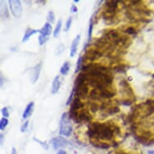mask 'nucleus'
<instances>
[{"instance_id":"obj_18","label":"nucleus","mask_w":154,"mask_h":154,"mask_svg":"<svg viewBox=\"0 0 154 154\" xmlns=\"http://www.w3.org/2000/svg\"><path fill=\"white\" fill-rule=\"evenodd\" d=\"M28 124H29V121H28V120H26V121L24 122L22 125H21L20 127L21 132H25V131H27L28 128Z\"/></svg>"},{"instance_id":"obj_25","label":"nucleus","mask_w":154,"mask_h":154,"mask_svg":"<svg viewBox=\"0 0 154 154\" xmlns=\"http://www.w3.org/2000/svg\"><path fill=\"white\" fill-rule=\"evenodd\" d=\"M57 154H67V152H66L64 149H60V150H58L57 151Z\"/></svg>"},{"instance_id":"obj_2","label":"nucleus","mask_w":154,"mask_h":154,"mask_svg":"<svg viewBox=\"0 0 154 154\" xmlns=\"http://www.w3.org/2000/svg\"><path fill=\"white\" fill-rule=\"evenodd\" d=\"M73 127L71 125L70 118L68 113L62 114L60 120V128H59V134L61 137H69L72 134Z\"/></svg>"},{"instance_id":"obj_10","label":"nucleus","mask_w":154,"mask_h":154,"mask_svg":"<svg viewBox=\"0 0 154 154\" xmlns=\"http://www.w3.org/2000/svg\"><path fill=\"white\" fill-rule=\"evenodd\" d=\"M37 32H40V30H35V29H32V28H28L27 30L25 31V33L23 36V39H22V42L24 43V42H27V41L30 39L31 36H32L33 35H35Z\"/></svg>"},{"instance_id":"obj_26","label":"nucleus","mask_w":154,"mask_h":154,"mask_svg":"<svg viewBox=\"0 0 154 154\" xmlns=\"http://www.w3.org/2000/svg\"><path fill=\"white\" fill-rule=\"evenodd\" d=\"M11 154H17V151H16L15 148H12L11 152Z\"/></svg>"},{"instance_id":"obj_12","label":"nucleus","mask_w":154,"mask_h":154,"mask_svg":"<svg viewBox=\"0 0 154 154\" xmlns=\"http://www.w3.org/2000/svg\"><path fill=\"white\" fill-rule=\"evenodd\" d=\"M61 27H62V20H59L57 22V24H56L55 29L53 31V37H58L59 34L61 32Z\"/></svg>"},{"instance_id":"obj_24","label":"nucleus","mask_w":154,"mask_h":154,"mask_svg":"<svg viewBox=\"0 0 154 154\" xmlns=\"http://www.w3.org/2000/svg\"><path fill=\"white\" fill-rule=\"evenodd\" d=\"M114 154H133L132 152H126V151H119L116 152H115Z\"/></svg>"},{"instance_id":"obj_9","label":"nucleus","mask_w":154,"mask_h":154,"mask_svg":"<svg viewBox=\"0 0 154 154\" xmlns=\"http://www.w3.org/2000/svg\"><path fill=\"white\" fill-rule=\"evenodd\" d=\"M34 106L35 103L34 102H30L26 106V108L24 109V111L23 112V119H27L32 115V112L34 111Z\"/></svg>"},{"instance_id":"obj_27","label":"nucleus","mask_w":154,"mask_h":154,"mask_svg":"<svg viewBox=\"0 0 154 154\" xmlns=\"http://www.w3.org/2000/svg\"><path fill=\"white\" fill-rule=\"evenodd\" d=\"M147 154H154V149H151L147 152Z\"/></svg>"},{"instance_id":"obj_11","label":"nucleus","mask_w":154,"mask_h":154,"mask_svg":"<svg viewBox=\"0 0 154 154\" xmlns=\"http://www.w3.org/2000/svg\"><path fill=\"white\" fill-rule=\"evenodd\" d=\"M70 70V63L69 61H66L65 63L61 66V69H60V73L61 75L66 76L67 75Z\"/></svg>"},{"instance_id":"obj_7","label":"nucleus","mask_w":154,"mask_h":154,"mask_svg":"<svg viewBox=\"0 0 154 154\" xmlns=\"http://www.w3.org/2000/svg\"><path fill=\"white\" fill-rule=\"evenodd\" d=\"M80 39H81V35L79 34V35H76V37L72 41L70 51H69V56H70L71 57H73L76 55V53H77L78 48H79V42H80Z\"/></svg>"},{"instance_id":"obj_19","label":"nucleus","mask_w":154,"mask_h":154,"mask_svg":"<svg viewBox=\"0 0 154 154\" xmlns=\"http://www.w3.org/2000/svg\"><path fill=\"white\" fill-rule=\"evenodd\" d=\"M1 113L3 115V116L4 118H8L9 117V111H8V108L7 106H4L1 110Z\"/></svg>"},{"instance_id":"obj_3","label":"nucleus","mask_w":154,"mask_h":154,"mask_svg":"<svg viewBox=\"0 0 154 154\" xmlns=\"http://www.w3.org/2000/svg\"><path fill=\"white\" fill-rule=\"evenodd\" d=\"M8 5L12 15L15 18H20L23 13V8L20 0H9Z\"/></svg>"},{"instance_id":"obj_21","label":"nucleus","mask_w":154,"mask_h":154,"mask_svg":"<svg viewBox=\"0 0 154 154\" xmlns=\"http://www.w3.org/2000/svg\"><path fill=\"white\" fill-rule=\"evenodd\" d=\"M64 49H65V47H64L63 45H60L57 48V52H56V54L57 55H60L61 53H63L64 52Z\"/></svg>"},{"instance_id":"obj_8","label":"nucleus","mask_w":154,"mask_h":154,"mask_svg":"<svg viewBox=\"0 0 154 154\" xmlns=\"http://www.w3.org/2000/svg\"><path fill=\"white\" fill-rule=\"evenodd\" d=\"M61 77L59 75H57L54 78L52 83V86H51V93L53 94H56L58 93L59 90L61 88Z\"/></svg>"},{"instance_id":"obj_14","label":"nucleus","mask_w":154,"mask_h":154,"mask_svg":"<svg viewBox=\"0 0 154 154\" xmlns=\"http://www.w3.org/2000/svg\"><path fill=\"white\" fill-rule=\"evenodd\" d=\"M8 123H9V121H8V118L3 117L1 119V120H0V129H1V131H3L7 128V126L8 125Z\"/></svg>"},{"instance_id":"obj_16","label":"nucleus","mask_w":154,"mask_h":154,"mask_svg":"<svg viewBox=\"0 0 154 154\" xmlns=\"http://www.w3.org/2000/svg\"><path fill=\"white\" fill-rule=\"evenodd\" d=\"M72 22H73V18L69 17L67 19V20H66V27H65V32H68L71 28V25H72Z\"/></svg>"},{"instance_id":"obj_13","label":"nucleus","mask_w":154,"mask_h":154,"mask_svg":"<svg viewBox=\"0 0 154 154\" xmlns=\"http://www.w3.org/2000/svg\"><path fill=\"white\" fill-rule=\"evenodd\" d=\"M82 63H83V57H82V55H80L79 57V60H78V62H77L75 73H78V72H79L80 69H82V68L83 67V66H82Z\"/></svg>"},{"instance_id":"obj_5","label":"nucleus","mask_w":154,"mask_h":154,"mask_svg":"<svg viewBox=\"0 0 154 154\" xmlns=\"http://www.w3.org/2000/svg\"><path fill=\"white\" fill-rule=\"evenodd\" d=\"M40 35L44 36V37L47 38V39H49V36L51 35L52 33H53V27L51 25V23H45V25L41 28V29L40 30Z\"/></svg>"},{"instance_id":"obj_15","label":"nucleus","mask_w":154,"mask_h":154,"mask_svg":"<svg viewBox=\"0 0 154 154\" xmlns=\"http://www.w3.org/2000/svg\"><path fill=\"white\" fill-rule=\"evenodd\" d=\"M47 21L49 23H53L55 22V15H54L53 11H48V15H47Z\"/></svg>"},{"instance_id":"obj_23","label":"nucleus","mask_w":154,"mask_h":154,"mask_svg":"<svg viewBox=\"0 0 154 154\" xmlns=\"http://www.w3.org/2000/svg\"><path fill=\"white\" fill-rule=\"evenodd\" d=\"M70 11L72 13H76L78 11V8H77V7L75 5H72V7L70 8Z\"/></svg>"},{"instance_id":"obj_20","label":"nucleus","mask_w":154,"mask_h":154,"mask_svg":"<svg viewBox=\"0 0 154 154\" xmlns=\"http://www.w3.org/2000/svg\"><path fill=\"white\" fill-rule=\"evenodd\" d=\"M33 140H35V142H37V143H39V144H41V146L43 147V148H45V149H48V144L46 143V142L41 141L40 140L36 139V138H35V137L33 138Z\"/></svg>"},{"instance_id":"obj_6","label":"nucleus","mask_w":154,"mask_h":154,"mask_svg":"<svg viewBox=\"0 0 154 154\" xmlns=\"http://www.w3.org/2000/svg\"><path fill=\"white\" fill-rule=\"evenodd\" d=\"M41 69H42V63L41 62L37 64L33 68L32 73V76H31V82H32V83L34 84L37 82V80L39 79V77H40Z\"/></svg>"},{"instance_id":"obj_4","label":"nucleus","mask_w":154,"mask_h":154,"mask_svg":"<svg viewBox=\"0 0 154 154\" xmlns=\"http://www.w3.org/2000/svg\"><path fill=\"white\" fill-rule=\"evenodd\" d=\"M69 144V142L66 138H64V137H61V136L54 137L51 140V144L55 150H60L62 148H66Z\"/></svg>"},{"instance_id":"obj_1","label":"nucleus","mask_w":154,"mask_h":154,"mask_svg":"<svg viewBox=\"0 0 154 154\" xmlns=\"http://www.w3.org/2000/svg\"><path fill=\"white\" fill-rule=\"evenodd\" d=\"M120 133V129L119 127L111 122L99 123L94 122L88 125L87 135L92 140L94 141H111L114 139L116 134Z\"/></svg>"},{"instance_id":"obj_28","label":"nucleus","mask_w":154,"mask_h":154,"mask_svg":"<svg viewBox=\"0 0 154 154\" xmlns=\"http://www.w3.org/2000/svg\"><path fill=\"white\" fill-rule=\"evenodd\" d=\"M3 134L1 133V145H3Z\"/></svg>"},{"instance_id":"obj_17","label":"nucleus","mask_w":154,"mask_h":154,"mask_svg":"<svg viewBox=\"0 0 154 154\" xmlns=\"http://www.w3.org/2000/svg\"><path fill=\"white\" fill-rule=\"evenodd\" d=\"M93 22H92V19L90 21V25H89V30H88V41H91V35H92V32H93Z\"/></svg>"},{"instance_id":"obj_22","label":"nucleus","mask_w":154,"mask_h":154,"mask_svg":"<svg viewBox=\"0 0 154 154\" xmlns=\"http://www.w3.org/2000/svg\"><path fill=\"white\" fill-rule=\"evenodd\" d=\"M124 32L128 33V34H134L135 33V28H132V27H129L124 31Z\"/></svg>"},{"instance_id":"obj_29","label":"nucleus","mask_w":154,"mask_h":154,"mask_svg":"<svg viewBox=\"0 0 154 154\" xmlns=\"http://www.w3.org/2000/svg\"><path fill=\"white\" fill-rule=\"evenodd\" d=\"M73 2H74V3H79V0H74V1H73Z\"/></svg>"}]
</instances>
